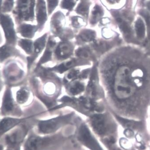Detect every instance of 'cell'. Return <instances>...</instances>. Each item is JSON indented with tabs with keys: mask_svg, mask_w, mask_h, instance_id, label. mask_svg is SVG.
Here are the masks:
<instances>
[{
	"mask_svg": "<svg viewBox=\"0 0 150 150\" xmlns=\"http://www.w3.org/2000/svg\"><path fill=\"white\" fill-rule=\"evenodd\" d=\"M120 51L112 80L116 105L123 117L144 120L150 108V54L130 44Z\"/></svg>",
	"mask_w": 150,
	"mask_h": 150,
	"instance_id": "obj_1",
	"label": "cell"
},
{
	"mask_svg": "<svg viewBox=\"0 0 150 150\" xmlns=\"http://www.w3.org/2000/svg\"><path fill=\"white\" fill-rule=\"evenodd\" d=\"M71 116V115H66L40 121L38 125L39 131L45 134L54 132L60 127L67 124L70 121Z\"/></svg>",
	"mask_w": 150,
	"mask_h": 150,
	"instance_id": "obj_2",
	"label": "cell"
},
{
	"mask_svg": "<svg viewBox=\"0 0 150 150\" xmlns=\"http://www.w3.org/2000/svg\"><path fill=\"white\" fill-rule=\"evenodd\" d=\"M28 131V127L22 125L6 135L5 142L8 147L20 149V145L24 141Z\"/></svg>",
	"mask_w": 150,
	"mask_h": 150,
	"instance_id": "obj_3",
	"label": "cell"
},
{
	"mask_svg": "<svg viewBox=\"0 0 150 150\" xmlns=\"http://www.w3.org/2000/svg\"><path fill=\"white\" fill-rule=\"evenodd\" d=\"M79 139L82 144L91 150H103L93 137L88 127L85 125H82L80 127Z\"/></svg>",
	"mask_w": 150,
	"mask_h": 150,
	"instance_id": "obj_4",
	"label": "cell"
},
{
	"mask_svg": "<svg viewBox=\"0 0 150 150\" xmlns=\"http://www.w3.org/2000/svg\"><path fill=\"white\" fill-rule=\"evenodd\" d=\"M0 24L4 30L8 44L9 45L14 44L16 40V36L12 19L8 16L1 15Z\"/></svg>",
	"mask_w": 150,
	"mask_h": 150,
	"instance_id": "obj_5",
	"label": "cell"
},
{
	"mask_svg": "<svg viewBox=\"0 0 150 150\" xmlns=\"http://www.w3.org/2000/svg\"><path fill=\"white\" fill-rule=\"evenodd\" d=\"M52 142V139L32 135L25 143L24 150H42Z\"/></svg>",
	"mask_w": 150,
	"mask_h": 150,
	"instance_id": "obj_6",
	"label": "cell"
},
{
	"mask_svg": "<svg viewBox=\"0 0 150 150\" xmlns=\"http://www.w3.org/2000/svg\"><path fill=\"white\" fill-rule=\"evenodd\" d=\"M92 126L96 133L100 136L106 134L110 129L105 116L102 114L94 115L91 119Z\"/></svg>",
	"mask_w": 150,
	"mask_h": 150,
	"instance_id": "obj_7",
	"label": "cell"
},
{
	"mask_svg": "<svg viewBox=\"0 0 150 150\" xmlns=\"http://www.w3.org/2000/svg\"><path fill=\"white\" fill-rule=\"evenodd\" d=\"M23 121L22 119L4 118L0 121V138Z\"/></svg>",
	"mask_w": 150,
	"mask_h": 150,
	"instance_id": "obj_8",
	"label": "cell"
},
{
	"mask_svg": "<svg viewBox=\"0 0 150 150\" xmlns=\"http://www.w3.org/2000/svg\"><path fill=\"white\" fill-rule=\"evenodd\" d=\"M13 100L12 97V92L10 89H7L4 94L2 103V111L5 113H8L13 110Z\"/></svg>",
	"mask_w": 150,
	"mask_h": 150,
	"instance_id": "obj_9",
	"label": "cell"
},
{
	"mask_svg": "<svg viewBox=\"0 0 150 150\" xmlns=\"http://www.w3.org/2000/svg\"><path fill=\"white\" fill-rule=\"evenodd\" d=\"M72 47L68 42H63L57 47L56 54L59 58H65L71 55L72 52Z\"/></svg>",
	"mask_w": 150,
	"mask_h": 150,
	"instance_id": "obj_10",
	"label": "cell"
},
{
	"mask_svg": "<svg viewBox=\"0 0 150 150\" xmlns=\"http://www.w3.org/2000/svg\"><path fill=\"white\" fill-rule=\"evenodd\" d=\"M38 8V13L37 15V21L39 24H42L45 23L47 19L45 4L43 0H39Z\"/></svg>",
	"mask_w": 150,
	"mask_h": 150,
	"instance_id": "obj_11",
	"label": "cell"
},
{
	"mask_svg": "<svg viewBox=\"0 0 150 150\" xmlns=\"http://www.w3.org/2000/svg\"><path fill=\"white\" fill-rule=\"evenodd\" d=\"M36 31V27L30 25H21L19 28V32L23 37L26 38H32L33 36Z\"/></svg>",
	"mask_w": 150,
	"mask_h": 150,
	"instance_id": "obj_12",
	"label": "cell"
},
{
	"mask_svg": "<svg viewBox=\"0 0 150 150\" xmlns=\"http://www.w3.org/2000/svg\"><path fill=\"white\" fill-rule=\"evenodd\" d=\"M15 53V50L9 45H5L0 47V62L4 61Z\"/></svg>",
	"mask_w": 150,
	"mask_h": 150,
	"instance_id": "obj_13",
	"label": "cell"
},
{
	"mask_svg": "<svg viewBox=\"0 0 150 150\" xmlns=\"http://www.w3.org/2000/svg\"><path fill=\"white\" fill-rule=\"evenodd\" d=\"M30 93L27 89L21 88L16 93V100L20 104L25 103L29 98Z\"/></svg>",
	"mask_w": 150,
	"mask_h": 150,
	"instance_id": "obj_14",
	"label": "cell"
},
{
	"mask_svg": "<svg viewBox=\"0 0 150 150\" xmlns=\"http://www.w3.org/2000/svg\"><path fill=\"white\" fill-rule=\"evenodd\" d=\"M19 45L26 52L30 54L33 51V45L32 41L23 39L19 41Z\"/></svg>",
	"mask_w": 150,
	"mask_h": 150,
	"instance_id": "obj_15",
	"label": "cell"
},
{
	"mask_svg": "<svg viewBox=\"0 0 150 150\" xmlns=\"http://www.w3.org/2000/svg\"><path fill=\"white\" fill-rule=\"evenodd\" d=\"M46 42V35L37 39L34 43V51L35 53H39L45 47Z\"/></svg>",
	"mask_w": 150,
	"mask_h": 150,
	"instance_id": "obj_16",
	"label": "cell"
},
{
	"mask_svg": "<svg viewBox=\"0 0 150 150\" xmlns=\"http://www.w3.org/2000/svg\"><path fill=\"white\" fill-rule=\"evenodd\" d=\"M80 36L84 41H91L95 38V33L91 30H85L81 33Z\"/></svg>",
	"mask_w": 150,
	"mask_h": 150,
	"instance_id": "obj_17",
	"label": "cell"
},
{
	"mask_svg": "<svg viewBox=\"0 0 150 150\" xmlns=\"http://www.w3.org/2000/svg\"><path fill=\"white\" fill-rule=\"evenodd\" d=\"M84 87L81 83L76 82L71 87V92L74 95L79 94L84 90Z\"/></svg>",
	"mask_w": 150,
	"mask_h": 150,
	"instance_id": "obj_18",
	"label": "cell"
},
{
	"mask_svg": "<svg viewBox=\"0 0 150 150\" xmlns=\"http://www.w3.org/2000/svg\"><path fill=\"white\" fill-rule=\"evenodd\" d=\"M14 4V0H5L2 6V11L9 12L12 10Z\"/></svg>",
	"mask_w": 150,
	"mask_h": 150,
	"instance_id": "obj_19",
	"label": "cell"
},
{
	"mask_svg": "<svg viewBox=\"0 0 150 150\" xmlns=\"http://www.w3.org/2000/svg\"><path fill=\"white\" fill-rule=\"evenodd\" d=\"M89 6L86 3H81L79 5L77 9V11L81 14H86L88 13Z\"/></svg>",
	"mask_w": 150,
	"mask_h": 150,
	"instance_id": "obj_20",
	"label": "cell"
},
{
	"mask_svg": "<svg viewBox=\"0 0 150 150\" xmlns=\"http://www.w3.org/2000/svg\"><path fill=\"white\" fill-rule=\"evenodd\" d=\"M74 5L75 3L74 0H63L62 2V7L68 10H71Z\"/></svg>",
	"mask_w": 150,
	"mask_h": 150,
	"instance_id": "obj_21",
	"label": "cell"
},
{
	"mask_svg": "<svg viewBox=\"0 0 150 150\" xmlns=\"http://www.w3.org/2000/svg\"><path fill=\"white\" fill-rule=\"evenodd\" d=\"M77 56L81 58H88L90 55V52L86 48H80L76 52Z\"/></svg>",
	"mask_w": 150,
	"mask_h": 150,
	"instance_id": "obj_22",
	"label": "cell"
},
{
	"mask_svg": "<svg viewBox=\"0 0 150 150\" xmlns=\"http://www.w3.org/2000/svg\"><path fill=\"white\" fill-rule=\"evenodd\" d=\"M51 55H52V52L50 51H47L45 52V54L42 56V58L41 59L39 63L40 64H42V63H45L47 61L49 60L51 58Z\"/></svg>",
	"mask_w": 150,
	"mask_h": 150,
	"instance_id": "obj_23",
	"label": "cell"
},
{
	"mask_svg": "<svg viewBox=\"0 0 150 150\" xmlns=\"http://www.w3.org/2000/svg\"><path fill=\"white\" fill-rule=\"evenodd\" d=\"M58 0H48L49 12H52L58 5Z\"/></svg>",
	"mask_w": 150,
	"mask_h": 150,
	"instance_id": "obj_24",
	"label": "cell"
},
{
	"mask_svg": "<svg viewBox=\"0 0 150 150\" xmlns=\"http://www.w3.org/2000/svg\"><path fill=\"white\" fill-rule=\"evenodd\" d=\"M141 14L144 16V18H145L147 26L150 28V15L146 11L141 12Z\"/></svg>",
	"mask_w": 150,
	"mask_h": 150,
	"instance_id": "obj_25",
	"label": "cell"
},
{
	"mask_svg": "<svg viewBox=\"0 0 150 150\" xmlns=\"http://www.w3.org/2000/svg\"><path fill=\"white\" fill-rule=\"evenodd\" d=\"M78 73H79V72L76 71H72L68 74V78H69V79H71L76 77L78 74Z\"/></svg>",
	"mask_w": 150,
	"mask_h": 150,
	"instance_id": "obj_26",
	"label": "cell"
},
{
	"mask_svg": "<svg viewBox=\"0 0 150 150\" xmlns=\"http://www.w3.org/2000/svg\"><path fill=\"white\" fill-rule=\"evenodd\" d=\"M117 22L119 23H121V22H122V19H121V18H119V17H118V18H117Z\"/></svg>",
	"mask_w": 150,
	"mask_h": 150,
	"instance_id": "obj_27",
	"label": "cell"
},
{
	"mask_svg": "<svg viewBox=\"0 0 150 150\" xmlns=\"http://www.w3.org/2000/svg\"><path fill=\"white\" fill-rule=\"evenodd\" d=\"M6 150H20V149H16V148H10V147H8Z\"/></svg>",
	"mask_w": 150,
	"mask_h": 150,
	"instance_id": "obj_28",
	"label": "cell"
},
{
	"mask_svg": "<svg viewBox=\"0 0 150 150\" xmlns=\"http://www.w3.org/2000/svg\"><path fill=\"white\" fill-rule=\"evenodd\" d=\"M2 82H1V80L0 79V92L1 91V88H2Z\"/></svg>",
	"mask_w": 150,
	"mask_h": 150,
	"instance_id": "obj_29",
	"label": "cell"
},
{
	"mask_svg": "<svg viewBox=\"0 0 150 150\" xmlns=\"http://www.w3.org/2000/svg\"><path fill=\"white\" fill-rule=\"evenodd\" d=\"M147 116H148V117H149V121H150V109H149V112H148V114H147Z\"/></svg>",
	"mask_w": 150,
	"mask_h": 150,
	"instance_id": "obj_30",
	"label": "cell"
},
{
	"mask_svg": "<svg viewBox=\"0 0 150 150\" xmlns=\"http://www.w3.org/2000/svg\"><path fill=\"white\" fill-rule=\"evenodd\" d=\"M0 150H4V146L2 145H0Z\"/></svg>",
	"mask_w": 150,
	"mask_h": 150,
	"instance_id": "obj_31",
	"label": "cell"
},
{
	"mask_svg": "<svg viewBox=\"0 0 150 150\" xmlns=\"http://www.w3.org/2000/svg\"><path fill=\"white\" fill-rule=\"evenodd\" d=\"M111 3H114L115 1H116V0H108Z\"/></svg>",
	"mask_w": 150,
	"mask_h": 150,
	"instance_id": "obj_32",
	"label": "cell"
},
{
	"mask_svg": "<svg viewBox=\"0 0 150 150\" xmlns=\"http://www.w3.org/2000/svg\"><path fill=\"white\" fill-rule=\"evenodd\" d=\"M2 0H0V8L1 7V3H2Z\"/></svg>",
	"mask_w": 150,
	"mask_h": 150,
	"instance_id": "obj_33",
	"label": "cell"
},
{
	"mask_svg": "<svg viewBox=\"0 0 150 150\" xmlns=\"http://www.w3.org/2000/svg\"><path fill=\"white\" fill-rule=\"evenodd\" d=\"M148 8H149V9H150V2H149V3H148Z\"/></svg>",
	"mask_w": 150,
	"mask_h": 150,
	"instance_id": "obj_34",
	"label": "cell"
}]
</instances>
